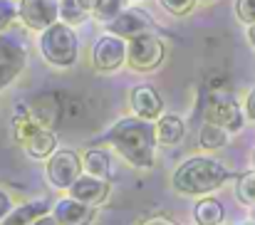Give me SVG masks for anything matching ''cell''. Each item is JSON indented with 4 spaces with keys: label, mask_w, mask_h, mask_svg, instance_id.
<instances>
[{
    "label": "cell",
    "mask_w": 255,
    "mask_h": 225,
    "mask_svg": "<svg viewBox=\"0 0 255 225\" xmlns=\"http://www.w3.org/2000/svg\"><path fill=\"white\" fill-rule=\"evenodd\" d=\"M102 144L112 146L131 168L146 171L154 168L156 163V131H154V121H146L136 114L122 116L117 119L109 131L102 136Z\"/></svg>",
    "instance_id": "6da1fadb"
},
{
    "label": "cell",
    "mask_w": 255,
    "mask_h": 225,
    "mask_svg": "<svg viewBox=\"0 0 255 225\" xmlns=\"http://www.w3.org/2000/svg\"><path fill=\"white\" fill-rule=\"evenodd\" d=\"M228 181H233V171L223 161L206 153L181 161L176 171L171 173V188L178 196H188V198L211 196L221 191Z\"/></svg>",
    "instance_id": "7a4b0ae2"
},
{
    "label": "cell",
    "mask_w": 255,
    "mask_h": 225,
    "mask_svg": "<svg viewBox=\"0 0 255 225\" xmlns=\"http://www.w3.org/2000/svg\"><path fill=\"white\" fill-rule=\"evenodd\" d=\"M37 47H40L42 60H45L47 65L57 67V70H70V67L77 62V57H80L77 32H75L72 25H67V22H62V20L40 32Z\"/></svg>",
    "instance_id": "3957f363"
},
{
    "label": "cell",
    "mask_w": 255,
    "mask_h": 225,
    "mask_svg": "<svg viewBox=\"0 0 255 225\" xmlns=\"http://www.w3.org/2000/svg\"><path fill=\"white\" fill-rule=\"evenodd\" d=\"M164 57H166V42L156 32H144V35L129 40V57H127L129 70H134L139 75L156 72L164 65Z\"/></svg>",
    "instance_id": "277c9868"
},
{
    "label": "cell",
    "mask_w": 255,
    "mask_h": 225,
    "mask_svg": "<svg viewBox=\"0 0 255 225\" xmlns=\"http://www.w3.org/2000/svg\"><path fill=\"white\" fill-rule=\"evenodd\" d=\"M92 67L102 75H112L117 70H122L127 65L129 57V40L114 35V32H104L102 37L94 40L92 45Z\"/></svg>",
    "instance_id": "5b68a950"
},
{
    "label": "cell",
    "mask_w": 255,
    "mask_h": 225,
    "mask_svg": "<svg viewBox=\"0 0 255 225\" xmlns=\"http://www.w3.org/2000/svg\"><path fill=\"white\" fill-rule=\"evenodd\" d=\"M85 173L82 156L72 149H57L47 161H45V176L52 188L57 191H70V186Z\"/></svg>",
    "instance_id": "8992f818"
},
{
    "label": "cell",
    "mask_w": 255,
    "mask_h": 225,
    "mask_svg": "<svg viewBox=\"0 0 255 225\" xmlns=\"http://www.w3.org/2000/svg\"><path fill=\"white\" fill-rule=\"evenodd\" d=\"M27 45L15 32H0V94L25 72Z\"/></svg>",
    "instance_id": "52a82bcc"
},
{
    "label": "cell",
    "mask_w": 255,
    "mask_h": 225,
    "mask_svg": "<svg viewBox=\"0 0 255 225\" xmlns=\"http://www.w3.org/2000/svg\"><path fill=\"white\" fill-rule=\"evenodd\" d=\"M203 119L206 121H213L218 126H223L228 134H238L243 131L248 116H246V109L233 99V97H218V99H211L203 109Z\"/></svg>",
    "instance_id": "ba28073f"
},
{
    "label": "cell",
    "mask_w": 255,
    "mask_h": 225,
    "mask_svg": "<svg viewBox=\"0 0 255 225\" xmlns=\"http://www.w3.org/2000/svg\"><path fill=\"white\" fill-rule=\"evenodd\" d=\"M107 32H114L124 40H134L144 32H154L156 30V22L154 17L144 10V7H136V5H129L124 12H119L109 25H104Z\"/></svg>",
    "instance_id": "9c48e42d"
},
{
    "label": "cell",
    "mask_w": 255,
    "mask_h": 225,
    "mask_svg": "<svg viewBox=\"0 0 255 225\" xmlns=\"http://www.w3.org/2000/svg\"><path fill=\"white\" fill-rule=\"evenodd\" d=\"M20 22L27 30L42 32L60 22V0H20Z\"/></svg>",
    "instance_id": "30bf717a"
},
{
    "label": "cell",
    "mask_w": 255,
    "mask_h": 225,
    "mask_svg": "<svg viewBox=\"0 0 255 225\" xmlns=\"http://www.w3.org/2000/svg\"><path fill=\"white\" fill-rule=\"evenodd\" d=\"M72 198L82 201V203H89L94 208L104 206L112 196V183L109 178H102V176H92V173H82L67 191Z\"/></svg>",
    "instance_id": "8fae6325"
},
{
    "label": "cell",
    "mask_w": 255,
    "mask_h": 225,
    "mask_svg": "<svg viewBox=\"0 0 255 225\" xmlns=\"http://www.w3.org/2000/svg\"><path fill=\"white\" fill-rule=\"evenodd\" d=\"M129 107L131 114L146 119V121H156L164 114V99L161 94L151 87V84H136L129 92Z\"/></svg>",
    "instance_id": "7c38bea8"
},
{
    "label": "cell",
    "mask_w": 255,
    "mask_h": 225,
    "mask_svg": "<svg viewBox=\"0 0 255 225\" xmlns=\"http://www.w3.org/2000/svg\"><path fill=\"white\" fill-rule=\"evenodd\" d=\"M52 216L60 225H92V221L97 218V208L65 193L60 201L52 203Z\"/></svg>",
    "instance_id": "4fadbf2b"
},
{
    "label": "cell",
    "mask_w": 255,
    "mask_h": 225,
    "mask_svg": "<svg viewBox=\"0 0 255 225\" xmlns=\"http://www.w3.org/2000/svg\"><path fill=\"white\" fill-rule=\"evenodd\" d=\"M20 146L30 158H37V161H47L55 151L60 149L57 146V136H55V131L50 126H37Z\"/></svg>",
    "instance_id": "5bb4252c"
},
{
    "label": "cell",
    "mask_w": 255,
    "mask_h": 225,
    "mask_svg": "<svg viewBox=\"0 0 255 225\" xmlns=\"http://www.w3.org/2000/svg\"><path fill=\"white\" fill-rule=\"evenodd\" d=\"M154 131H156V141L159 146H178L186 136V121L178 114H161L154 121Z\"/></svg>",
    "instance_id": "9a60e30c"
},
{
    "label": "cell",
    "mask_w": 255,
    "mask_h": 225,
    "mask_svg": "<svg viewBox=\"0 0 255 225\" xmlns=\"http://www.w3.org/2000/svg\"><path fill=\"white\" fill-rule=\"evenodd\" d=\"M50 211H52V203H50V201L35 198V201H27V203H22V206H15V208L0 221V225H30L35 218H40V216H45V213H50Z\"/></svg>",
    "instance_id": "2e32d148"
},
{
    "label": "cell",
    "mask_w": 255,
    "mask_h": 225,
    "mask_svg": "<svg viewBox=\"0 0 255 225\" xmlns=\"http://www.w3.org/2000/svg\"><path fill=\"white\" fill-rule=\"evenodd\" d=\"M223 218H226V211H223L221 201L213 198V193L196 198V206H193V223L196 225H223Z\"/></svg>",
    "instance_id": "e0dca14e"
},
{
    "label": "cell",
    "mask_w": 255,
    "mask_h": 225,
    "mask_svg": "<svg viewBox=\"0 0 255 225\" xmlns=\"http://www.w3.org/2000/svg\"><path fill=\"white\" fill-rule=\"evenodd\" d=\"M231 136H233V134H228L223 126H218V124L203 119V124H201V129H198V149L218 151V149H223V146H228Z\"/></svg>",
    "instance_id": "ac0fdd59"
},
{
    "label": "cell",
    "mask_w": 255,
    "mask_h": 225,
    "mask_svg": "<svg viewBox=\"0 0 255 225\" xmlns=\"http://www.w3.org/2000/svg\"><path fill=\"white\" fill-rule=\"evenodd\" d=\"M82 163H85V173L92 176H102V178H109V171H112V158L104 149H89L82 156Z\"/></svg>",
    "instance_id": "d6986e66"
},
{
    "label": "cell",
    "mask_w": 255,
    "mask_h": 225,
    "mask_svg": "<svg viewBox=\"0 0 255 225\" xmlns=\"http://www.w3.org/2000/svg\"><path fill=\"white\" fill-rule=\"evenodd\" d=\"M129 7V0H99L97 7L92 10V17L102 25H109L119 12H124Z\"/></svg>",
    "instance_id": "ffe728a7"
},
{
    "label": "cell",
    "mask_w": 255,
    "mask_h": 225,
    "mask_svg": "<svg viewBox=\"0 0 255 225\" xmlns=\"http://www.w3.org/2000/svg\"><path fill=\"white\" fill-rule=\"evenodd\" d=\"M92 12L87 10L80 0H60V20L67 25H82Z\"/></svg>",
    "instance_id": "44dd1931"
},
{
    "label": "cell",
    "mask_w": 255,
    "mask_h": 225,
    "mask_svg": "<svg viewBox=\"0 0 255 225\" xmlns=\"http://www.w3.org/2000/svg\"><path fill=\"white\" fill-rule=\"evenodd\" d=\"M236 198L243 206H255V168L248 173H241L236 178Z\"/></svg>",
    "instance_id": "7402d4cb"
},
{
    "label": "cell",
    "mask_w": 255,
    "mask_h": 225,
    "mask_svg": "<svg viewBox=\"0 0 255 225\" xmlns=\"http://www.w3.org/2000/svg\"><path fill=\"white\" fill-rule=\"evenodd\" d=\"M20 20V5L15 0H0V32H7Z\"/></svg>",
    "instance_id": "603a6c76"
},
{
    "label": "cell",
    "mask_w": 255,
    "mask_h": 225,
    "mask_svg": "<svg viewBox=\"0 0 255 225\" xmlns=\"http://www.w3.org/2000/svg\"><path fill=\"white\" fill-rule=\"evenodd\" d=\"M161 2V7L171 12V15H176V17H183V15H188V12H193V7L201 2V0H159Z\"/></svg>",
    "instance_id": "cb8c5ba5"
},
{
    "label": "cell",
    "mask_w": 255,
    "mask_h": 225,
    "mask_svg": "<svg viewBox=\"0 0 255 225\" xmlns=\"http://www.w3.org/2000/svg\"><path fill=\"white\" fill-rule=\"evenodd\" d=\"M233 10H236V17L243 25H253L255 22V0H236Z\"/></svg>",
    "instance_id": "d4e9b609"
},
{
    "label": "cell",
    "mask_w": 255,
    "mask_h": 225,
    "mask_svg": "<svg viewBox=\"0 0 255 225\" xmlns=\"http://www.w3.org/2000/svg\"><path fill=\"white\" fill-rule=\"evenodd\" d=\"M12 208H15V206H12V196H10L7 191H2V188H0V221H2Z\"/></svg>",
    "instance_id": "484cf974"
},
{
    "label": "cell",
    "mask_w": 255,
    "mask_h": 225,
    "mask_svg": "<svg viewBox=\"0 0 255 225\" xmlns=\"http://www.w3.org/2000/svg\"><path fill=\"white\" fill-rule=\"evenodd\" d=\"M243 109H246V116H248V121H253V124H255V87L251 89V92H248Z\"/></svg>",
    "instance_id": "4316f807"
},
{
    "label": "cell",
    "mask_w": 255,
    "mask_h": 225,
    "mask_svg": "<svg viewBox=\"0 0 255 225\" xmlns=\"http://www.w3.org/2000/svg\"><path fill=\"white\" fill-rule=\"evenodd\" d=\"M136 225H176L171 218L166 216H151V218H144V221H139Z\"/></svg>",
    "instance_id": "83f0119b"
},
{
    "label": "cell",
    "mask_w": 255,
    "mask_h": 225,
    "mask_svg": "<svg viewBox=\"0 0 255 225\" xmlns=\"http://www.w3.org/2000/svg\"><path fill=\"white\" fill-rule=\"evenodd\" d=\"M30 225H60V223H57V218H55V216H52V211H50V213H45V216L35 218Z\"/></svg>",
    "instance_id": "f1b7e54d"
},
{
    "label": "cell",
    "mask_w": 255,
    "mask_h": 225,
    "mask_svg": "<svg viewBox=\"0 0 255 225\" xmlns=\"http://www.w3.org/2000/svg\"><path fill=\"white\" fill-rule=\"evenodd\" d=\"M246 37H248L251 47L255 50V22H253V25H248V30H246Z\"/></svg>",
    "instance_id": "f546056e"
},
{
    "label": "cell",
    "mask_w": 255,
    "mask_h": 225,
    "mask_svg": "<svg viewBox=\"0 0 255 225\" xmlns=\"http://www.w3.org/2000/svg\"><path fill=\"white\" fill-rule=\"evenodd\" d=\"M80 2L85 5V7H87V10H89V12H92V10L97 7V2H99V0H80Z\"/></svg>",
    "instance_id": "4dcf8cb0"
},
{
    "label": "cell",
    "mask_w": 255,
    "mask_h": 225,
    "mask_svg": "<svg viewBox=\"0 0 255 225\" xmlns=\"http://www.w3.org/2000/svg\"><path fill=\"white\" fill-rule=\"evenodd\" d=\"M251 221L255 223V206H251Z\"/></svg>",
    "instance_id": "1f68e13d"
},
{
    "label": "cell",
    "mask_w": 255,
    "mask_h": 225,
    "mask_svg": "<svg viewBox=\"0 0 255 225\" xmlns=\"http://www.w3.org/2000/svg\"><path fill=\"white\" fill-rule=\"evenodd\" d=\"M253 163H255V151H253Z\"/></svg>",
    "instance_id": "d6a6232c"
},
{
    "label": "cell",
    "mask_w": 255,
    "mask_h": 225,
    "mask_svg": "<svg viewBox=\"0 0 255 225\" xmlns=\"http://www.w3.org/2000/svg\"><path fill=\"white\" fill-rule=\"evenodd\" d=\"M201 2H211V0H201Z\"/></svg>",
    "instance_id": "836d02e7"
}]
</instances>
